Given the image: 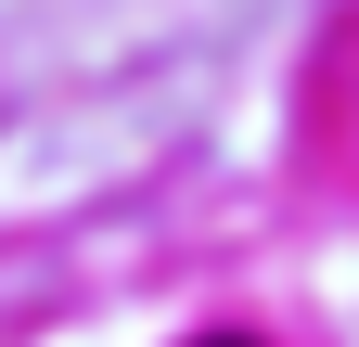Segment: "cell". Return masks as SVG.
<instances>
[{"label":"cell","mask_w":359,"mask_h":347,"mask_svg":"<svg viewBox=\"0 0 359 347\" xmlns=\"http://www.w3.org/2000/svg\"><path fill=\"white\" fill-rule=\"evenodd\" d=\"M218 347H244V334H218Z\"/></svg>","instance_id":"obj_1"}]
</instances>
